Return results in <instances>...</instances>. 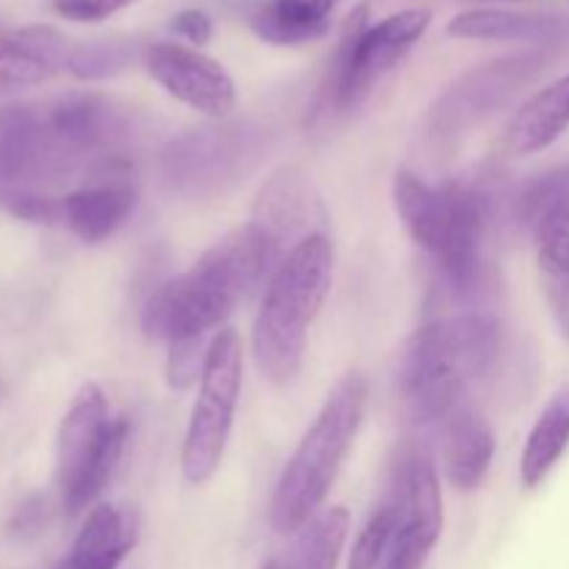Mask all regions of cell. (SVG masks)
Segmentation results:
<instances>
[{"label":"cell","instance_id":"6da1fadb","mask_svg":"<svg viewBox=\"0 0 569 569\" xmlns=\"http://www.w3.org/2000/svg\"><path fill=\"white\" fill-rule=\"evenodd\" d=\"M283 248L253 220L211 244L183 276L161 283L142 309L148 337L200 339L220 328L237 306L278 270Z\"/></svg>","mask_w":569,"mask_h":569},{"label":"cell","instance_id":"7a4b0ae2","mask_svg":"<svg viewBox=\"0 0 569 569\" xmlns=\"http://www.w3.org/2000/svg\"><path fill=\"white\" fill-rule=\"evenodd\" d=\"M503 328L492 315L465 311L422 326L409 339L400 361V389L420 426L448 420L470 403L478 381L498 365Z\"/></svg>","mask_w":569,"mask_h":569},{"label":"cell","instance_id":"3957f363","mask_svg":"<svg viewBox=\"0 0 569 569\" xmlns=\"http://www.w3.org/2000/svg\"><path fill=\"white\" fill-rule=\"evenodd\" d=\"M331 283L333 244L326 233H311L295 244L270 276L253 326V356L267 381L281 387L300 372L309 328Z\"/></svg>","mask_w":569,"mask_h":569},{"label":"cell","instance_id":"277c9868","mask_svg":"<svg viewBox=\"0 0 569 569\" xmlns=\"http://www.w3.org/2000/svg\"><path fill=\"white\" fill-rule=\"evenodd\" d=\"M367 406V381L348 372L322 403L309 431L289 456L270 500V526L278 533H300L326 503L345 456L359 433Z\"/></svg>","mask_w":569,"mask_h":569},{"label":"cell","instance_id":"5b68a950","mask_svg":"<svg viewBox=\"0 0 569 569\" xmlns=\"http://www.w3.org/2000/svg\"><path fill=\"white\" fill-rule=\"evenodd\" d=\"M395 209L406 231L437 261L445 281L459 295L472 292L483 272V198L465 183L431 187L411 170H398L392 181Z\"/></svg>","mask_w":569,"mask_h":569},{"label":"cell","instance_id":"8992f818","mask_svg":"<svg viewBox=\"0 0 569 569\" xmlns=\"http://www.w3.org/2000/svg\"><path fill=\"white\" fill-rule=\"evenodd\" d=\"M131 422L128 417H111L103 389L83 383L72 398L56 442V481L61 503L78 515L94 503L109 487L126 450Z\"/></svg>","mask_w":569,"mask_h":569},{"label":"cell","instance_id":"52a82bcc","mask_svg":"<svg viewBox=\"0 0 569 569\" xmlns=\"http://www.w3.org/2000/svg\"><path fill=\"white\" fill-rule=\"evenodd\" d=\"M365 9L348 17L345 42L322 92L326 111L331 114H350L359 109L370 98L376 83L426 37L433 14L428 9H403L383 17L376 26H365Z\"/></svg>","mask_w":569,"mask_h":569},{"label":"cell","instance_id":"ba28073f","mask_svg":"<svg viewBox=\"0 0 569 569\" xmlns=\"http://www.w3.org/2000/svg\"><path fill=\"white\" fill-rule=\"evenodd\" d=\"M242 339L233 328H220L209 342L200 392L181 448L183 478L194 487L211 481L220 470L242 392Z\"/></svg>","mask_w":569,"mask_h":569},{"label":"cell","instance_id":"9c48e42d","mask_svg":"<svg viewBox=\"0 0 569 569\" xmlns=\"http://www.w3.org/2000/svg\"><path fill=\"white\" fill-rule=\"evenodd\" d=\"M261 150V133L253 128H198L164 150V178L178 192H217L253 170Z\"/></svg>","mask_w":569,"mask_h":569},{"label":"cell","instance_id":"30bf717a","mask_svg":"<svg viewBox=\"0 0 569 569\" xmlns=\"http://www.w3.org/2000/svg\"><path fill=\"white\" fill-rule=\"evenodd\" d=\"M144 67L167 94L200 114L222 120L237 109V83L231 72L198 48L178 42L150 44L144 50Z\"/></svg>","mask_w":569,"mask_h":569},{"label":"cell","instance_id":"8fae6325","mask_svg":"<svg viewBox=\"0 0 569 569\" xmlns=\"http://www.w3.org/2000/svg\"><path fill=\"white\" fill-rule=\"evenodd\" d=\"M72 44L50 26H26L0 37V98L44 83L67 70Z\"/></svg>","mask_w":569,"mask_h":569},{"label":"cell","instance_id":"7c38bea8","mask_svg":"<svg viewBox=\"0 0 569 569\" xmlns=\"http://www.w3.org/2000/svg\"><path fill=\"white\" fill-rule=\"evenodd\" d=\"M442 439V467L450 487L470 492L487 478L495 459V437L489 422L472 403L456 409L437 428Z\"/></svg>","mask_w":569,"mask_h":569},{"label":"cell","instance_id":"4fadbf2b","mask_svg":"<svg viewBox=\"0 0 569 569\" xmlns=\"http://www.w3.org/2000/svg\"><path fill=\"white\" fill-rule=\"evenodd\" d=\"M137 189L126 178H100L61 198V220L81 242L98 244L114 237L117 228L131 217Z\"/></svg>","mask_w":569,"mask_h":569},{"label":"cell","instance_id":"5bb4252c","mask_svg":"<svg viewBox=\"0 0 569 569\" xmlns=\"http://www.w3.org/2000/svg\"><path fill=\"white\" fill-rule=\"evenodd\" d=\"M137 515L126 506H94L76 542L53 569H117L137 545Z\"/></svg>","mask_w":569,"mask_h":569},{"label":"cell","instance_id":"9a60e30c","mask_svg":"<svg viewBox=\"0 0 569 569\" xmlns=\"http://www.w3.org/2000/svg\"><path fill=\"white\" fill-rule=\"evenodd\" d=\"M569 131V72L539 89L506 128V153L531 156L550 148Z\"/></svg>","mask_w":569,"mask_h":569},{"label":"cell","instance_id":"2e32d148","mask_svg":"<svg viewBox=\"0 0 569 569\" xmlns=\"http://www.w3.org/2000/svg\"><path fill=\"white\" fill-rule=\"evenodd\" d=\"M517 81H520V61H500V64H489L478 72H470L433 109V117H437L433 131H461V126L467 128L470 120L489 114L492 106L515 89Z\"/></svg>","mask_w":569,"mask_h":569},{"label":"cell","instance_id":"e0dca14e","mask_svg":"<svg viewBox=\"0 0 569 569\" xmlns=\"http://www.w3.org/2000/svg\"><path fill=\"white\" fill-rule=\"evenodd\" d=\"M317 209L320 206H317V198L311 194V187L303 178V172L289 167V170H278L264 183L259 203H256L253 222L264 228L283 248L287 239H292L295 233H300L309 226Z\"/></svg>","mask_w":569,"mask_h":569},{"label":"cell","instance_id":"ac0fdd59","mask_svg":"<svg viewBox=\"0 0 569 569\" xmlns=\"http://www.w3.org/2000/svg\"><path fill=\"white\" fill-rule=\"evenodd\" d=\"M337 0H270L250 17L256 37L270 44H303L331 28Z\"/></svg>","mask_w":569,"mask_h":569},{"label":"cell","instance_id":"d6986e66","mask_svg":"<svg viewBox=\"0 0 569 569\" xmlns=\"http://www.w3.org/2000/svg\"><path fill=\"white\" fill-rule=\"evenodd\" d=\"M569 448V381L556 389L553 398L539 415L522 448L520 478L528 489H537Z\"/></svg>","mask_w":569,"mask_h":569},{"label":"cell","instance_id":"ffe728a7","mask_svg":"<svg viewBox=\"0 0 569 569\" xmlns=\"http://www.w3.org/2000/svg\"><path fill=\"white\" fill-rule=\"evenodd\" d=\"M556 17L520 14L503 9L461 11L448 22V33L456 39H487V42H539L561 31Z\"/></svg>","mask_w":569,"mask_h":569},{"label":"cell","instance_id":"44dd1931","mask_svg":"<svg viewBox=\"0 0 569 569\" xmlns=\"http://www.w3.org/2000/svg\"><path fill=\"white\" fill-rule=\"evenodd\" d=\"M350 531V515L345 506L320 511L295 539L281 569H337L345 539Z\"/></svg>","mask_w":569,"mask_h":569},{"label":"cell","instance_id":"7402d4cb","mask_svg":"<svg viewBox=\"0 0 569 569\" xmlns=\"http://www.w3.org/2000/svg\"><path fill=\"white\" fill-rule=\"evenodd\" d=\"M400 526V506L395 492L387 500L376 506L370 517H367L365 528L359 531L350 553V569H381L383 559H387L389 548L395 542V533Z\"/></svg>","mask_w":569,"mask_h":569},{"label":"cell","instance_id":"603a6c76","mask_svg":"<svg viewBox=\"0 0 569 569\" xmlns=\"http://www.w3.org/2000/svg\"><path fill=\"white\" fill-rule=\"evenodd\" d=\"M133 61V44L126 39H92V42L72 44L67 72L81 81L114 78Z\"/></svg>","mask_w":569,"mask_h":569},{"label":"cell","instance_id":"cb8c5ba5","mask_svg":"<svg viewBox=\"0 0 569 569\" xmlns=\"http://www.w3.org/2000/svg\"><path fill=\"white\" fill-rule=\"evenodd\" d=\"M437 542H439V533L415 526V522L400 520L398 533H395V542L392 548H389L381 569H422V565L428 561V556H431L433 545Z\"/></svg>","mask_w":569,"mask_h":569},{"label":"cell","instance_id":"d4e9b609","mask_svg":"<svg viewBox=\"0 0 569 569\" xmlns=\"http://www.w3.org/2000/svg\"><path fill=\"white\" fill-rule=\"evenodd\" d=\"M206 353L209 348H203V337L200 339H183V342L170 345V356H167V381L172 389H187L198 381V372H203Z\"/></svg>","mask_w":569,"mask_h":569},{"label":"cell","instance_id":"484cf974","mask_svg":"<svg viewBox=\"0 0 569 569\" xmlns=\"http://www.w3.org/2000/svg\"><path fill=\"white\" fill-rule=\"evenodd\" d=\"M139 0H53V9L72 22H103Z\"/></svg>","mask_w":569,"mask_h":569},{"label":"cell","instance_id":"4316f807","mask_svg":"<svg viewBox=\"0 0 569 569\" xmlns=\"http://www.w3.org/2000/svg\"><path fill=\"white\" fill-rule=\"evenodd\" d=\"M172 31L181 39H187L189 44H194V48H203L211 39V33H214V22H211L206 11L183 9L172 17Z\"/></svg>","mask_w":569,"mask_h":569},{"label":"cell","instance_id":"83f0119b","mask_svg":"<svg viewBox=\"0 0 569 569\" xmlns=\"http://www.w3.org/2000/svg\"><path fill=\"white\" fill-rule=\"evenodd\" d=\"M545 298H548L550 311L561 328V337L569 339V278H548L542 276Z\"/></svg>","mask_w":569,"mask_h":569},{"label":"cell","instance_id":"f1b7e54d","mask_svg":"<svg viewBox=\"0 0 569 569\" xmlns=\"http://www.w3.org/2000/svg\"><path fill=\"white\" fill-rule=\"evenodd\" d=\"M42 526H44V503L39 498H33L17 511L14 522H11V533H17V537H31V533H37Z\"/></svg>","mask_w":569,"mask_h":569},{"label":"cell","instance_id":"f546056e","mask_svg":"<svg viewBox=\"0 0 569 569\" xmlns=\"http://www.w3.org/2000/svg\"><path fill=\"white\" fill-rule=\"evenodd\" d=\"M261 569H281V565H278V561H270V565H264Z\"/></svg>","mask_w":569,"mask_h":569},{"label":"cell","instance_id":"4dcf8cb0","mask_svg":"<svg viewBox=\"0 0 569 569\" xmlns=\"http://www.w3.org/2000/svg\"><path fill=\"white\" fill-rule=\"evenodd\" d=\"M0 37H3V31H0Z\"/></svg>","mask_w":569,"mask_h":569}]
</instances>
